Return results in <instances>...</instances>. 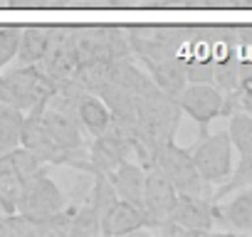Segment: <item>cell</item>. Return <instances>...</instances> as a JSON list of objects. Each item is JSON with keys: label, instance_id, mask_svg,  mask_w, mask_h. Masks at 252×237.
<instances>
[{"label": "cell", "instance_id": "cell-12", "mask_svg": "<svg viewBox=\"0 0 252 237\" xmlns=\"http://www.w3.org/2000/svg\"><path fill=\"white\" fill-rule=\"evenodd\" d=\"M149 227V220H146V212L131 203H126L121 198H116V203L101 215L99 220V232L101 235H129V232H139V230H146Z\"/></svg>", "mask_w": 252, "mask_h": 237}, {"label": "cell", "instance_id": "cell-3", "mask_svg": "<svg viewBox=\"0 0 252 237\" xmlns=\"http://www.w3.org/2000/svg\"><path fill=\"white\" fill-rule=\"evenodd\" d=\"M126 40H129L131 55H136L141 62L163 59V57H176L183 52L188 42V28L136 25V28H126Z\"/></svg>", "mask_w": 252, "mask_h": 237}, {"label": "cell", "instance_id": "cell-5", "mask_svg": "<svg viewBox=\"0 0 252 237\" xmlns=\"http://www.w3.org/2000/svg\"><path fill=\"white\" fill-rule=\"evenodd\" d=\"M190 156L208 185H220L232 173V141L227 131L200 136L195 148H190Z\"/></svg>", "mask_w": 252, "mask_h": 237}, {"label": "cell", "instance_id": "cell-16", "mask_svg": "<svg viewBox=\"0 0 252 237\" xmlns=\"http://www.w3.org/2000/svg\"><path fill=\"white\" fill-rule=\"evenodd\" d=\"M237 195L227 200L225 205L215 203V220L225 222L227 227L237 232H252V188H240L235 190Z\"/></svg>", "mask_w": 252, "mask_h": 237}, {"label": "cell", "instance_id": "cell-21", "mask_svg": "<svg viewBox=\"0 0 252 237\" xmlns=\"http://www.w3.org/2000/svg\"><path fill=\"white\" fill-rule=\"evenodd\" d=\"M20 30L23 28L15 25H0V69H5L15 59L20 47Z\"/></svg>", "mask_w": 252, "mask_h": 237}, {"label": "cell", "instance_id": "cell-23", "mask_svg": "<svg viewBox=\"0 0 252 237\" xmlns=\"http://www.w3.org/2000/svg\"><path fill=\"white\" fill-rule=\"evenodd\" d=\"M158 8H200L198 0H158Z\"/></svg>", "mask_w": 252, "mask_h": 237}, {"label": "cell", "instance_id": "cell-6", "mask_svg": "<svg viewBox=\"0 0 252 237\" xmlns=\"http://www.w3.org/2000/svg\"><path fill=\"white\" fill-rule=\"evenodd\" d=\"M64 205H67L64 193L57 188V183L45 171V173L32 176L23 185V193L18 200V215H23L28 220H42L47 215L64 210Z\"/></svg>", "mask_w": 252, "mask_h": 237}, {"label": "cell", "instance_id": "cell-18", "mask_svg": "<svg viewBox=\"0 0 252 237\" xmlns=\"http://www.w3.org/2000/svg\"><path fill=\"white\" fill-rule=\"evenodd\" d=\"M50 45V28L30 25L20 30V47H18V62L20 64H40Z\"/></svg>", "mask_w": 252, "mask_h": 237}, {"label": "cell", "instance_id": "cell-15", "mask_svg": "<svg viewBox=\"0 0 252 237\" xmlns=\"http://www.w3.org/2000/svg\"><path fill=\"white\" fill-rule=\"evenodd\" d=\"M74 116H77L79 126L92 139L104 134L111 126V111H109V106L104 104V99L99 94H92V91H82V96L77 99V106H74Z\"/></svg>", "mask_w": 252, "mask_h": 237}, {"label": "cell", "instance_id": "cell-9", "mask_svg": "<svg viewBox=\"0 0 252 237\" xmlns=\"http://www.w3.org/2000/svg\"><path fill=\"white\" fill-rule=\"evenodd\" d=\"M146 168V180H144V212L149 220V227H161L178 200V190L173 183L156 168V166H144Z\"/></svg>", "mask_w": 252, "mask_h": 237}, {"label": "cell", "instance_id": "cell-8", "mask_svg": "<svg viewBox=\"0 0 252 237\" xmlns=\"http://www.w3.org/2000/svg\"><path fill=\"white\" fill-rule=\"evenodd\" d=\"M87 153H89V163L94 173H109L119 163L131 161L136 148H134V139L111 121V126L104 134L94 136V141L87 144Z\"/></svg>", "mask_w": 252, "mask_h": 237}, {"label": "cell", "instance_id": "cell-24", "mask_svg": "<svg viewBox=\"0 0 252 237\" xmlns=\"http://www.w3.org/2000/svg\"><path fill=\"white\" fill-rule=\"evenodd\" d=\"M74 3H79V0H60V5H74Z\"/></svg>", "mask_w": 252, "mask_h": 237}, {"label": "cell", "instance_id": "cell-14", "mask_svg": "<svg viewBox=\"0 0 252 237\" xmlns=\"http://www.w3.org/2000/svg\"><path fill=\"white\" fill-rule=\"evenodd\" d=\"M144 67L149 69V77L154 79V84L166 91L168 96H178L186 84H188V77H186V67H183V57L176 55V57H163V59H146Z\"/></svg>", "mask_w": 252, "mask_h": 237}, {"label": "cell", "instance_id": "cell-4", "mask_svg": "<svg viewBox=\"0 0 252 237\" xmlns=\"http://www.w3.org/2000/svg\"><path fill=\"white\" fill-rule=\"evenodd\" d=\"M5 87L10 91L13 106L20 111H30L37 104H47L57 89V82L40 64H20L18 69L3 74Z\"/></svg>", "mask_w": 252, "mask_h": 237}, {"label": "cell", "instance_id": "cell-2", "mask_svg": "<svg viewBox=\"0 0 252 237\" xmlns=\"http://www.w3.org/2000/svg\"><path fill=\"white\" fill-rule=\"evenodd\" d=\"M227 121H230L227 134H230L232 148H237V153H240V163H237V168H232L227 180L220 183V188L210 195L213 203H220L225 195L252 183V116L242 109H235L227 116Z\"/></svg>", "mask_w": 252, "mask_h": 237}, {"label": "cell", "instance_id": "cell-25", "mask_svg": "<svg viewBox=\"0 0 252 237\" xmlns=\"http://www.w3.org/2000/svg\"><path fill=\"white\" fill-rule=\"evenodd\" d=\"M242 8H252V0H242Z\"/></svg>", "mask_w": 252, "mask_h": 237}, {"label": "cell", "instance_id": "cell-20", "mask_svg": "<svg viewBox=\"0 0 252 237\" xmlns=\"http://www.w3.org/2000/svg\"><path fill=\"white\" fill-rule=\"evenodd\" d=\"M99 232V215L87 203L69 215V235H96Z\"/></svg>", "mask_w": 252, "mask_h": 237}, {"label": "cell", "instance_id": "cell-1", "mask_svg": "<svg viewBox=\"0 0 252 237\" xmlns=\"http://www.w3.org/2000/svg\"><path fill=\"white\" fill-rule=\"evenodd\" d=\"M149 166H156L181 195H203L210 198L208 183L195 168V161L190 156V148H181L173 141H166L156 146L149 156Z\"/></svg>", "mask_w": 252, "mask_h": 237}, {"label": "cell", "instance_id": "cell-11", "mask_svg": "<svg viewBox=\"0 0 252 237\" xmlns=\"http://www.w3.org/2000/svg\"><path fill=\"white\" fill-rule=\"evenodd\" d=\"M183 232H210L215 225V203L203 195H181L171 217Z\"/></svg>", "mask_w": 252, "mask_h": 237}, {"label": "cell", "instance_id": "cell-17", "mask_svg": "<svg viewBox=\"0 0 252 237\" xmlns=\"http://www.w3.org/2000/svg\"><path fill=\"white\" fill-rule=\"evenodd\" d=\"M23 185H25V180L15 168L13 151L0 153V210L5 215L18 212V200H20Z\"/></svg>", "mask_w": 252, "mask_h": 237}, {"label": "cell", "instance_id": "cell-7", "mask_svg": "<svg viewBox=\"0 0 252 237\" xmlns=\"http://www.w3.org/2000/svg\"><path fill=\"white\" fill-rule=\"evenodd\" d=\"M176 101H178L181 111L188 114L198 124L200 136H205L213 118L222 116L225 94L210 82H188L186 89L176 96Z\"/></svg>", "mask_w": 252, "mask_h": 237}, {"label": "cell", "instance_id": "cell-19", "mask_svg": "<svg viewBox=\"0 0 252 237\" xmlns=\"http://www.w3.org/2000/svg\"><path fill=\"white\" fill-rule=\"evenodd\" d=\"M23 121H25V111H20L13 104L0 101V153H8L20 146Z\"/></svg>", "mask_w": 252, "mask_h": 237}, {"label": "cell", "instance_id": "cell-10", "mask_svg": "<svg viewBox=\"0 0 252 237\" xmlns=\"http://www.w3.org/2000/svg\"><path fill=\"white\" fill-rule=\"evenodd\" d=\"M40 116H42L50 136L55 139V144L60 148H64L67 153H74V156H87V141H84L77 116L72 111L57 109L52 104H42Z\"/></svg>", "mask_w": 252, "mask_h": 237}, {"label": "cell", "instance_id": "cell-22", "mask_svg": "<svg viewBox=\"0 0 252 237\" xmlns=\"http://www.w3.org/2000/svg\"><path fill=\"white\" fill-rule=\"evenodd\" d=\"M10 8H50L60 5V0H5Z\"/></svg>", "mask_w": 252, "mask_h": 237}, {"label": "cell", "instance_id": "cell-13", "mask_svg": "<svg viewBox=\"0 0 252 237\" xmlns=\"http://www.w3.org/2000/svg\"><path fill=\"white\" fill-rule=\"evenodd\" d=\"M106 178L111 180L116 198L131 203L136 207L144 210V180H146V168L141 163H131V161H124L119 163L114 171L106 173Z\"/></svg>", "mask_w": 252, "mask_h": 237}]
</instances>
